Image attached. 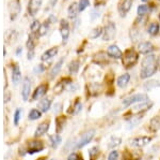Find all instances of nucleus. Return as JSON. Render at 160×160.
I'll list each match as a JSON object with an SVG mask.
<instances>
[{
    "mask_svg": "<svg viewBox=\"0 0 160 160\" xmlns=\"http://www.w3.org/2000/svg\"><path fill=\"white\" fill-rule=\"evenodd\" d=\"M149 8L146 6V4H141V6H139L138 8V15L139 16H143V15H145L146 13L148 12Z\"/></svg>",
    "mask_w": 160,
    "mask_h": 160,
    "instance_id": "nucleus-33",
    "label": "nucleus"
},
{
    "mask_svg": "<svg viewBox=\"0 0 160 160\" xmlns=\"http://www.w3.org/2000/svg\"><path fill=\"white\" fill-rule=\"evenodd\" d=\"M79 67H80V63L78 60H73L68 66V70L71 72L72 74H76L77 72L79 70Z\"/></svg>",
    "mask_w": 160,
    "mask_h": 160,
    "instance_id": "nucleus-29",
    "label": "nucleus"
},
{
    "mask_svg": "<svg viewBox=\"0 0 160 160\" xmlns=\"http://www.w3.org/2000/svg\"><path fill=\"white\" fill-rule=\"evenodd\" d=\"M57 3V0H50V2H49V8L48 9H50V8H52L55 4Z\"/></svg>",
    "mask_w": 160,
    "mask_h": 160,
    "instance_id": "nucleus-45",
    "label": "nucleus"
},
{
    "mask_svg": "<svg viewBox=\"0 0 160 160\" xmlns=\"http://www.w3.org/2000/svg\"><path fill=\"white\" fill-rule=\"evenodd\" d=\"M50 105H51V100L47 98V99L41 100V101L38 102V110H40L41 112L45 113V112H47V111L50 109Z\"/></svg>",
    "mask_w": 160,
    "mask_h": 160,
    "instance_id": "nucleus-21",
    "label": "nucleus"
},
{
    "mask_svg": "<svg viewBox=\"0 0 160 160\" xmlns=\"http://www.w3.org/2000/svg\"><path fill=\"white\" fill-rule=\"evenodd\" d=\"M102 33H104V31H102V27H96V28H94L91 32H90L89 37H90V39H92V40H95V39L100 37Z\"/></svg>",
    "mask_w": 160,
    "mask_h": 160,
    "instance_id": "nucleus-26",
    "label": "nucleus"
},
{
    "mask_svg": "<svg viewBox=\"0 0 160 160\" xmlns=\"http://www.w3.org/2000/svg\"><path fill=\"white\" fill-rule=\"evenodd\" d=\"M151 141H152L151 136L142 135V136H137V138L130 140V144L132 146H135V147H144V146L148 145Z\"/></svg>",
    "mask_w": 160,
    "mask_h": 160,
    "instance_id": "nucleus-7",
    "label": "nucleus"
},
{
    "mask_svg": "<svg viewBox=\"0 0 160 160\" xmlns=\"http://www.w3.org/2000/svg\"><path fill=\"white\" fill-rule=\"evenodd\" d=\"M118 152L112 151L108 156V160H118Z\"/></svg>",
    "mask_w": 160,
    "mask_h": 160,
    "instance_id": "nucleus-41",
    "label": "nucleus"
},
{
    "mask_svg": "<svg viewBox=\"0 0 160 160\" xmlns=\"http://www.w3.org/2000/svg\"><path fill=\"white\" fill-rule=\"evenodd\" d=\"M45 70V67L43 66V64H38L34 68V72L35 73H42V72Z\"/></svg>",
    "mask_w": 160,
    "mask_h": 160,
    "instance_id": "nucleus-43",
    "label": "nucleus"
},
{
    "mask_svg": "<svg viewBox=\"0 0 160 160\" xmlns=\"http://www.w3.org/2000/svg\"><path fill=\"white\" fill-rule=\"evenodd\" d=\"M81 109H82V104H81V102L80 101H78L77 100L76 101V103L74 104V109H73V114H77V113H79L80 111H81Z\"/></svg>",
    "mask_w": 160,
    "mask_h": 160,
    "instance_id": "nucleus-39",
    "label": "nucleus"
},
{
    "mask_svg": "<svg viewBox=\"0 0 160 160\" xmlns=\"http://www.w3.org/2000/svg\"><path fill=\"white\" fill-rule=\"evenodd\" d=\"M158 82L157 81H149V82H146L145 84H144V89L145 90H151L153 89L154 87H157L158 86Z\"/></svg>",
    "mask_w": 160,
    "mask_h": 160,
    "instance_id": "nucleus-35",
    "label": "nucleus"
},
{
    "mask_svg": "<svg viewBox=\"0 0 160 160\" xmlns=\"http://www.w3.org/2000/svg\"><path fill=\"white\" fill-rule=\"evenodd\" d=\"M148 101V96L146 94H136L133 96H130L128 98H126L123 101V105L124 107H129V105H132L135 103L138 102H146Z\"/></svg>",
    "mask_w": 160,
    "mask_h": 160,
    "instance_id": "nucleus-3",
    "label": "nucleus"
},
{
    "mask_svg": "<svg viewBox=\"0 0 160 160\" xmlns=\"http://www.w3.org/2000/svg\"><path fill=\"white\" fill-rule=\"evenodd\" d=\"M138 50L141 54L148 55V54H151L152 52H154L155 47L151 42H141L140 44L138 45Z\"/></svg>",
    "mask_w": 160,
    "mask_h": 160,
    "instance_id": "nucleus-13",
    "label": "nucleus"
},
{
    "mask_svg": "<svg viewBox=\"0 0 160 160\" xmlns=\"http://www.w3.org/2000/svg\"><path fill=\"white\" fill-rule=\"evenodd\" d=\"M22 47H18V50L16 51V54H17V55H19V54L22 53Z\"/></svg>",
    "mask_w": 160,
    "mask_h": 160,
    "instance_id": "nucleus-46",
    "label": "nucleus"
},
{
    "mask_svg": "<svg viewBox=\"0 0 160 160\" xmlns=\"http://www.w3.org/2000/svg\"><path fill=\"white\" fill-rule=\"evenodd\" d=\"M68 160H82V158L80 157V155H79V154L73 153V154H71V155L68 156Z\"/></svg>",
    "mask_w": 160,
    "mask_h": 160,
    "instance_id": "nucleus-42",
    "label": "nucleus"
},
{
    "mask_svg": "<svg viewBox=\"0 0 160 160\" xmlns=\"http://www.w3.org/2000/svg\"><path fill=\"white\" fill-rule=\"evenodd\" d=\"M63 60H64V59L61 58L60 60H59L58 63H57L55 66L52 67V69L50 70V77H55L57 74L60 72L61 68H62V64H63Z\"/></svg>",
    "mask_w": 160,
    "mask_h": 160,
    "instance_id": "nucleus-23",
    "label": "nucleus"
},
{
    "mask_svg": "<svg viewBox=\"0 0 160 160\" xmlns=\"http://www.w3.org/2000/svg\"><path fill=\"white\" fill-rule=\"evenodd\" d=\"M98 16H99L98 12H96L95 10H93V11H92V14H91V19H95L96 17H98Z\"/></svg>",
    "mask_w": 160,
    "mask_h": 160,
    "instance_id": "nucleus-44",
    "label": "nucleus"
},
{
    "mask_svg": "<svg viewBox=\"0 0 160 160\" xmlns=\"http://www.w3.org/2000/svg\"><path fill=\"white\" fill-rule=\"evenodd\" d=\"M51 160H55V159H51Z\"/></svg>",
    "mask_w": 160,
    "mask_h": 160,
    "instance_id": "nucleus-49",
    "label": "nucleus"
},
{
    "mask_svg": "<svg viewBox=\"0 0 160 160\" xmlns=\"http://www.w3.org/2000/svg\"><path fill=\"white\" fill-rule=\"evenodd\" d=\"M71 83V80L69 79H64L63 81L59 82L58 84H57V86L55 87V92H61L63 91L64 87H65L66 84H69Z\"/></svg>",
    "mask_w": 160,
    "mask_h": 160,
    "instance_id": "nucleus-27",
    "label": "nucleus"
},
{
    "mask_svg": "<svg viewBox=\"0 0 160 160\" xmlns=\"http://www.w3.org/2000/svg\"><path fill=\"white\" fill-rule=\"evenodd\" d=\"M42 2H43V0H30L29 4H28V12H29V15L34 16L38 10H40L41 6H42Z\"/></svg>",
    "mask_w": 160,
    "mask_h": 160,
    "instance_id": "nucleus-8",
    "label": "nucleus"
},
{
    "mask_svg": "<svg viewBox=\"0 0 160 160\" xmlns=\"http://www.w3.org/2000/svg\"><path fill=\"white\" fill-rule=\"evenodd\" d=\"M143 2H146V1H149V0H142Z\"/></svg>",
    "mask_w": 160,
    "mask_h": 160,
    "instance_id": "nucleus-47",
    "label": "nucleus"
},
{
    "mask_svg": "<svg viewBox=\"0 0 160 160\" xmlns=\"http://www.w3.org/2000/svg\"><path fill=\"white\" fill-rule=\"evenodd\" d=\"M50 24H51V22L49 20V19H48L45 23H44V24L41 25L40 30H38V36L46 35V33H47V31H48V29H49V25Z\"/></svg>",
    "mask_w": 160,
    "mask_h": 160,
    "instance_id": "nucleus-28",
    "label": "nucleus"
},
{
    "mask_svg": "<svg viewBox=\"0 0 160 160\" xmlns=\"http://www.w3.org/2000/svg\"><path fill=\"white\" fill-rule=\"evenodd\" d=\"M152 107H153V102H148V101L142 102L141 104L133 107L132 110H131V112H133L135 114H140V113L145 112V111H148V109H151Z\"/></svg>",
    "mask_w": 160,
    "mask_h": 160,
    "instance_id": "nucleus-15",
    "label": "nucleus"
},
{
    "mask_svg": "<svg viewBox=\"0 0 160 160\" xmlns=\"http://www.w3.org/2000/svg\"><path fill=\"white\" fill-rule=\"evenodd\" d=\"M61 141H62V139L59 135H52L49 136V142H50V145L52 148L58 147V146L60 145Z\"/></svg>",
    "mask_w": 160,
    "mask_h": 160,
    "instance_id": "nucleus-24",
    "label": "nucleus"
},
{
    "mask_svg": "<svg viewBox=\"0 0 160 160\" xmlns=\"http://www.w3.org/2000/svg\"><path fill=\"white\" fill-rule=\"evenodd\" d=\"M29 119L30 120H37L38 119V118L42 116V112H41L40 110H37V109H33V110H31L30 112H29Z\"/></svg>",
    "mask_w": 160,
    "mask_h": 160,
    "instance_id": "nucleus-30",
    "label": "nucleus"
},
{
    "mask_svg": "<svg viewBox=\"0 0 160 160\" xmlns=\"http://www.w3.org/2000/svg\"><path fill=\"white\" fill-rule=\"evenodd\" d=\"M131 6H132V0H123V2L121 3L120 8H118L121 16H125L131 9Z\"/></svg>",
    "mask_w": 160,
    "mask_h": 160,
    "instance_id": "nucleus-16",
    "label": "nucleus"
},
{
    "mask_svg": "<svg viewBox=\"0 0 160 160\" xmlns=\"http://www.w3.org/2000/svg\"><path fill=\"white\" fill-rule=\"evenodd\" d=\"M38 160H45V158H40V159H38Z\"/></svg>",
    "mask_w": 160,
    "mask_h": 160,
    "instance_id": "nucleus-48",
    "label": "nucleus"
},
{
    "mask_svg": "<svg viewBox=\"0 0 160 160\" xmlns=\"http://www.w3.org/2000/svg\"><path fill=\"white\" fill-rule=\"evenodd\" d=\"M30 91H31V81L29 77H25L24 83H22V96L25 101H27L28 98H29Z\"/></svg>",
    "mask_w": 160,
    "mask_h": 160,
    "instance_id": "nucleus-9",
    "label": "nucleus"
},
{
    "mask_svg": "<svg viewBox=\"0 0 160 160\" xmlns=\"http://www.w3.org/2000/svg\"><path fill=\"white\" fill-rule=\"evenodd\" d=\"M94 135H95V131L94 130L88 131V132H86L83 135L81 136V138L79 139V141L76 142V145H75V147H76V148H81V147H83V146H86L87 144H89L90 142L93 140Z\"/></svg>",
    "mask_w": 160,
    "mask_h": 160,
    "instance_id": "nucleus-4",
    "label": "nucleus"
},
{
    "mask_svg": "<svg viewBox=\"0 0 160 160\" xmlns=\"http://www.w3.org/2000/svg\"><path fill=\"white\" fill-rule=\"evenodd\" d=\"M137 61H138V54L136 53L135 50L129 48V50H127L124 53L122 57V63L125 68H131L137 63Z\"/></svg>",
    "mask_w": 160,
    "mask_h": 160,
    "instance_id": "nucleus-2",
    "label": "nucleus"
},
{
    "mask_svg": "<svg viewBox=\"0 0 160 160\" xmlns=\"http://www.w3.org/2000/svg\"><path fill=\"white\" fill-rule=\"evenodd\" d=\"M107 54L108 56H110L111 58H115V59H120L123 57V54H122V51L118 48V46L117 45H110L107 50Z\"/></svg>",
    "mask_w": 160,
    "mask_h": 160,
    "instance_id": "nucleus-12",
    "label": "nucleus"
},
{
    "mask_svg": "<svg viewBox=\"0 0 160 160\" xmlns=\"http://www.w3.org/2000/svg\"><path fill=\"white\" fill-rule=\"evenodd\" d=\"M49 125H50L49 122L41 123L40 125H38V127L37 128V130H35V132H34V136H35V138L45 135V133L48 131V129H49Z\"/></svg>",
    "mask_w": 160,
    "mask_h": 160,
    "instance_id": "nucleus-17",
    "label": "nucleus"
},
{
    "mask_svg": "<svg viewBox=\"0 0 160 160\" xmlns=\"http://www.w3.org/2000/svg\"><path fill=\"white\" fill-rule=\"evenodd\" d=\"M43 149H44V145H43V142L41 141H31L28 144V153L29 154L38 153V152H41Z\"/></svg>",
    "mask_w": 160,
    "mask_h": 160,
    "instance_id": "nucleus-10",
    "label": "nucleus"
},
{
    "mask_svg": "<svg viewBox=\"0 0 160 160\" xmlns=\"http://www.w3.org/2000/svg\"><path fill=\"white\" fill-rule=\"evenodd\" d=\"M78 12H79V7L76 2L72 3L71 6L68 7V16L71 17V19H75V17L77 16V14H78Z\"/></svg>",
    "mask_w": 160,
    "mask_h": 160,
    "instance_id": "nucleus-22",
    "label": "nucleus"
},
{
    "mask_svg": "<svg viewBox=\"0 0 160 160\" xmlns=\"http://www.w3.org/2000/svg\"><path fill=\"white\" fill-rule=\"evenodd\" d=\"M20 2L19 0H13L9 3V12H10V19L11 20H14L18 16V14L20 13Z\"/></svg>",
    "mask_w": 160,
    "mask_h": 160,
    "instance_id": "nucleus-5",
    "label": "nucleus"
},
{
    "mask_svg": "<svg viewBox=\"0 0 160 160\" xmlns=\"http://www.w3.org/2000/svg\"><path fill=\"white\" fill-rule=\"evenodd\" d=\"M20 117H22V110L17 109L16 111H15V114H14V125L15 126L18 125Z\"/></svg>",
    "mask_w": 160,
    "mask_h": 160,
    "instance_id": "nucleus-38",
    "label": "nucleus"
},
{
    "mask_svg": "<svg viewBox=\"0 0 160 160\" xmlns=\"http://www.w3.org/2000/svg\"><path fill=\"white\" fill-rule=\"evenodd\" d=\"M159 19H160V15H159Z\"/></svg>",
    "mask_w": 160,
    "mask_h": 160,
    "instance_id": "nucleus-50",
    "label": "nucleus"
},
{
    "mask_svg": "<svg viewBox=\"0 0 160 160\" xmlns=\"http://www.w3.org/2000/svg\"><path fill=\"white\" fill-rule=\"evenodd\" d=\"M89 88H90V91H92V95H97L99 92V90H100L102 87H100V85L94 83V84L90 85Z\"/></svg>",
    "mask_w": 160,
    "mask_h": 160,
    "instance_id": "nucleus-37",
    "label": "nucleus"
},
{
    "mask_svg": "<svg viewBox=\"0 0 160 160\" xmlns=\"http://www.w3.org/2000/svg\"><path fill=\"white\" fill-rule=\"evenodd\" d=\"M149 128H151L152 131H157L158 129H160V116H155V117L152 118Z\"/></svg>",
    "mask_w": 160,
    "mask_h": 160,
    "instance_id": "nucleus-25",
    "label": "nucleus"
},
{
    "mask_svg": "<svg viewBox=\"0 0 160 160\" xmlns=\"http://www.w3.org/2000/svg\"><path fill=\"white\" fill-rule=\"evenodd\" d=\"M121 144V139L120 138H112V140L110 141V144H109V147H114V146H118Z\"/></svg>",
    "mask_w": 160,
    "mask_h": 160,
    "instance_id": "nucleus-40",
    "label": "nucleus"
},
{
    "mask_svg": "<svg viewBox=\"0 0 160 160\" xmlns=\"http://www.w3.org/2000/svg\"><path fill=\"white\" fill-rule=\"evenodd\" d=\"M40 27H41L40 22H38V20H34V22L31 24L30 29H31V31H32V33H38V30H40Z\"/></svg>",
    "mask_w": 160,
    "mask_h": 160,
    "instance_id": "nucleus-34",
    "label": "nucleus"
},
{
    "mask_svg": "<svg viewBox=\"0 0 160 160\" xmlns=\"http://www.w3.org/2000/svg\"><path fill=\"white\" fill-rule=\"evenodd\" d=\"M129 81H130V75L128 73H125V74H122V75L118 77V81H117V84L120 88H124V87L127 86L128 83H129Z\"/></svg>",
    "mask_w": 160,
    "mask_h": 160,
    "instance_id": "nucleus-19",
    "label": "nucleus"
},
{
    "mask_svg": "<svg viewBox=\"0 0 160 160\" xmlns=\"http://www.w3.org/2000/svg\"><path fill=\"white\" fill-rule=\"evenodd\" d=\"M48 90V85L47 84H42L35 89V91L33 92V96H32V100H38L40 98H42L43 96H45L46 92Z\"/></svg>",
    "mask_w": 160,
    "mask_h": 160,
    "instance_id": "nucleus-14",
    "label": "nucleus"
},
{
    "mask_svg": "<svg viewBox=\"0 0 160 160\" xmlns=\"http://www.w3.org/2000/svg\"><path fill=\"white\" fill-rule=\"evenodd\" d=\"M90 6V0H79V11H84L88 7Z\"/></svg>",
    "mask_w": 160,
    "mask_h": 160,
    "instance_id": "nucleus-36",
    "label": "nucleus"
},
{
    "mask_svg": "<svg viewBox=\"0 0 160 160\" xmlns=\"http://www.w3.org/2000/svg\"><path fill=\"white\" fill-rule=\"evenodd\" d=\"M57 54H58V47H51V48L47 50V51L45 52V53L43 54L42 57H41V59H42L43 61L49 60V59H51L52 57H55Z\"/></svg>",
    "mask_w": 160,
    "mask_h": 160,
    "instance_id": "nucleus-20",
    "label": "nucleus"
},
{
    "mask_svg": "<svg viewBox=\"0 0 160 160\" xmlns=\"http://www.w3.org/2000/svg\"><path fill=\"white\" fill-rule=\"evenodd\" d=\"M20 79H22V73H20V69L17 64H14L12 69V82L14 85H17L19 83Z\"/></svg>",
    "mask_w": 160,
    "mask_h": 160,
    "instance_id": "nucleus-18",
    "label": "nucleus"
},
{
    "mask_svg": "<svg viewBox=\"0 0 160 160\" xmlns=\"http://www.w3.org/2000/svg\"><path fill=\"white\" fill-rule=\"evenodd\" d=\"M159 32V25L157 23H152L148 27V33L151 36H155Z\"/></svg>",
    "mask_w": 160,
    "mask_h": 160,
    "instance_id": "nucleus-31",
    "label": "nucleus"
},
{
    "mask_svg": "<svg viewBox=\"0 0 160 160\" xmlns=\"http://www.w3.org/2000/svg\"><path fill=\"white\" fill-rule=\"evenodd\" d=\"M115 25L113 24L112 22L108 23L105 27V30H104V36H102V40L104 41H111L113 40V38L115 37Z\"/></svg>",
    "mask_w": 160,
    "mask_h": 160,
    "instance_id": "nucleus-6",
    "label": "nucleus"
},
{
    "mask_svg": "<svg viewBox=\"0 0 160 160\" xmlns=\"http://www.w3.org/2000/svg\"><path fill=\"white\" fill-rule=\"evenodd\" d=\"M158 69V60L155 55H148L142 60V67L140 71L141 79H148L154 75Z\"/></svg>",
    "mask_w": 160,
    "mask_h": 160,
    "instance_id": "nucleus-1",
    "label": "nucleus"
},
{
    "mask_svg": "<svg viewBox=\"0 0 160 160\" xmlns=\"http://www.w3.org/2000/svg\"><path fill=\"white\" fill-rule=\"evenodd\" d=\"M98 153H99V149L98 147H96V146H94V147H92L90 149L89 152V156H90V159L91 160H95L97 158V156H98Z\"/></svg>",
    "mask_w": 160,
    "mask_h": 160,
    "instance_id": "nucleus-32",
    "label": "nucleus"
},
{
    "mask_svg": "<svg viewBox=\"0 0 160 160\" xmlns=\"http://www.w3.org/2000/svg\"><path fill=\"white\" fill-rule=\"evenodd\" d=\"M60 32H61V36H62V40H63V43H65L66 41H68V37H69V27H68V20H65V19H62L61 20Z\"/></svg>",
    "mask_w": 160,
    "mask_h": 160,
    "instance_id": "nucleus-11",
    "label": "nucleus"
}]
</instances>
